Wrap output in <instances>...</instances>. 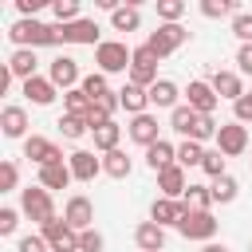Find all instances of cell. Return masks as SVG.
<instances>
[{
  "mask_svg": "<svg viewBox=\"0 0 252 252\" xmlns=\"http://www.w3.org/2000/svg\"><path fill=\"white\" fill-rule=\"evenodd\" d=\"M8 39L16 47H55L59 43V24H43V20H16L8 28Z\"/></svg>",
  "mask_w": 252,
  "mask_h": 252,
  "instance_id": "obj_1",
  "label": "cell"
},
{
  "mask_svg": "<svg viewBox=\"0 0 252 252\" xmlns=\"http://www.w3.org/2000/svg\"><path fill=\"white\" fill-rule=\"evenodd\" d=\"M20 213L32 220V224H47V220H55V201H51V193L35 181V185H24L20 189Z\"/></svg>",
  "mask_w": 252,
  "mask_h": 252,
  "instance_id": "obj_2",
  "label": "cell"
},
{
  "mask_svg": "<svg viewBox=\"0 0 252 252\" xmlns=\"http://www.w3.org/2000/svg\"><path fill=\"white\" fill-rule=\"evenodd\" d=\"M130 59H134V47H126V39H102L94 47V63L102 75H130Z\"/></svg>",
  "mask_w": 252,
  "mask_h": 252,
  "instance_id": "obj_3",
  "label": "cell"
},
{
  "mask_svg": "<svg viewBox=\"0 0 252 252\" xmlns=\"http://www.w3.org/2000/svg\"><path fill=\"white\" fill-rule=\"evenodd\" d=\"M181 43H189V28H185V24H158V32H150V39H146V47H150L158 59L173 55Z\"/></svg>",
  "mask_w": 252,
  "mask_h": 252,
  "instance_id": "obj_4",
  "label": "cell"
},
{
  "mask_svg": "<svg viewBox=\"0 0 252 252\" xmlns=\"http://www.w3.org/2000/svg\"><path fill=\"white\" fill-rule=\"evenodd\" d=\"M217 228H220V220L213 213H197V209H185V217L177 220V232L185 240H201V244H209L217 236Z\"/></svg>",
  "mask_w": 252,
  "mask_h": 252,
  "instance_id": "obj_5",
  "label": "cell"
},
{
  "mask_svg": "<svg viewBox=\"0 0 252 252\" xmlns=\"http://www.w3.org/2000/svg\"><path fill=\"white\" fill-rule=\"evenodd\" d=\"M161 75H158V55L142 43V47H134V59H130V75H126V83H138V87H154Z\"/></svg>",
  "mask_w": 252,
  "mask_h": 252,
  "instance_id": "obj_6",
  "label": "cell"
},
{
  "mask_svg": "<svg viewBox=\"0 0 252 252\" xmlns=\"http://www.w3.org/2000/svg\"><path fill=\"white\" fill-rule=\"evenodd\" d=\"M59 43H71V47H98V43H102V32H98L94 20L59 24Z\"/></svg>",
  "mask_w": 252,
  "mask_h": 252,
  "instance_id": "obj_7",
  "label": "cell"
},
{
  "mask_svg": "<svg viewBox=\"0 0 252 252\" xmlns=\"http://www.w3.org/2000/svg\"><path fill=\"white\" fill-rule=\"evenodd\" d=\"M47 79L67 94V91H75L79 83H83V71H79V59L75 55H55L51 63H47Z\"/></svg>",
  "mask_w": 252,
  "mask_h": 252,
  "instance_id": "obj_8",
  "label": "cell"
},
{
  "mask_svg": "<svg viewBox=\"0 0 252 252\" xmlns=\"http://www.w3.org/2000/svg\"><path fill=\"white\" fill-rule=\"evenodd\" d=\"M39 236L47 240V248H51V252H79V232H75L63 217L47 220V224L39 228Z\"/></svg>",
  "mask_w": 252,
  "mask_h": 252,
  "instance_id": "obj_9",
  "label": "cell"
},
{
  "mask_svg": "<svg viewBox=\"0 0 252 252\" xmlns=\"http://www.w3.org/2000/svg\"><path fill=\"white\" fill-rule=\"evenodd\" d=\"M63 220H67L75 232H87V228H94V205H91V197H83V193H71V197H67V205H63Z\"/></svg>",
  "mask_w": 252,
  "mask_h": 252,
  "instance_id": "obj_10",
  "label": "cell"
},
{
  "mask_svg": "<svg viewBox=\"0 0 252 252\" xmlns=\"http://www.w3.org/2000/svg\"><path fill=\"white\" fill-rule=\"evenodd\" d=\"M126 138L130 142H138L142 150H150L154 142H161V126H158V114H134L130 118V126H126Z\"/></svg>",
  "mask_w": 252,
  "mask_h": 252,
  "instance_id": "obj_11",
  "label": "cell"
},
{
  "mask_svg": "<svg viewBox=\"0 0 252 252\" xmlns=\"http://www.w3.org/2000/svg\"><path fill=\"white\" fill-rule=\"evenodd\" d=\"M217 150H220L224 158H240V154L248 150V126H240V122H220V130H217Z\"/></svg>",
  "mask_w": 252,
  "mask_h": 252,
  "instance_id": "obj_12",
  "label": "cell"
},
{
  "mask_svg": "<svg viewBox=\"0 0 252 252\" xmlns=\"http://www.w3.org/2000/svg\"><path fill=\"white\" fill-rule=\"evenodd\" d=\"M24 158H28V161H35V165L43 169V165H55V161H63V150H59L51 138H43V134H32V138H24Z\"/></svg>",
  "mask_w": 252,
  "mask_h": 252,
  "instance_id": "obj_13",
  "label": "cell"
},
{
  "mask_svg": "<svg viewBox=\"0 0 252 252\" xmlns=\"http://www.w3.org/2000/svg\"><path fill=\"white\" fill-rule=\"evenodd\" d=\"M217 91L209 87V79H189V87H185V106H193L197 114H213L217 110Z\"/></svg>",
  "mask_w": 252,
  "mask_h": 252,
  "instance_id": "obj_14",
  "label": "cell"
},
{
  "mask_svg": "<svg viewBox=\"0 0 252 252\" xmlns=\"http://www.w3.org/2000/svg\"><path fill=\"white\" fill-rule=\"evenodd\" d=\"M20 94H24L32 106H51V102H55V94H59V87H55L47 75H35V79L20 83Z\"/></svg>",
  "mask_w": 252,
  "mask_h": 252,
  "instance_id": "obj_15",
  "label": "cell"
},
{
  "mask_svg": "<svg viewBox=\"0 0 252 252\" xmlns=\"http://www.w3.org/2000/svg\"><path fill=\"white\" fill-rule=\"evenodd\" d=\"M0 134H4V138H20V142L32 138V134H28V110H24L20 102H8V106L0 110Z\"/></svg>",
  "mask_w": 252,
  "mask_h": 252,
  "instance_id": "obj_16",
  "label": "cell"
},
{
  "mask_svg": "<svg viewBox=\"0 0 252 252\" xmlns=\"http://www.w3.org/2000/svg\"><path fill=\"white\" fill-rule=\"evenodd\" d=\"M8 71H12V79H20V83L35 79V75H39V55H35L32 47H16V51L8 55Z\"/></svg>",
  "mask_w": 252,
  "mask_h": 252,
  "instance_id": "obj_17",
  "label": "cell"
},
{
  "mask_svg": "<svg viewBox=\"0 0 252 252\" xmlns=\"http://www.w3.org/2000/svg\"><path fill=\"white\" fill-rule=\"evenodd\" d=\"M209 87L217 91V98L236 102V98L244 94V75H240V71H213V75H209Z\"/></svg>",
  "mask_w": 252,
  "mask_h": 252,
  "instance_id": "obj_18",
  "label": "cell"
},
{
  "mask_svg": "<svg viewBox=\"0 0 252 252\" xmlns=\"http://www.w3.org/2000/svg\"><path fill=\"white\" fill-rule=\"evenodd\" d=\"M67 165L75 173V181H94L102 173V158H94V150H75L67 154Z\"/></svg>",
  "mask_w": 252,
  "mask_h": 252,
  "instance_id": "obj_19",
  "label": "cell"
},
{
  "mask_svg": "<svg viewBox=\"0 0 252 252\" xmlns=\"http://www.w3.org/2000/svg\"><path fill=\"white\" fill-rule=\"evenodd\" d=\"M185 217V201H169V197H158L150 205V220L161 224V228H177V220Z\"/></svg>",
  "mask_w": 252,
  "mask_h": 252,
  "instance_id": "obj_20",
  "label": "cell"
},
{
  "mask_svg": "<svg viewBox=\"0 0 252 252\" xmlns=\"http://www.w3.org/2000/svg\"><path fill=\"white\" fill-rule=\"evenodd\" d=\"M181 94H185V91H181L173 79H158V83L150 87V106H158V110H177V106H181V102H177Z\"/></svg>",
  "mask_w": 252,
  "mask_h": 252,
  "instance_id": "obj_21",
  "label": "cell"
},
{
  "mask_svg": "<svg viewBox=\"0 0 252 252\" xmlns=\"http://www.w3.org/2000/svg\"><path fill=\"white\" fill-rule=\"evenodd\" d=\"M118 102H122V110L134 118V114H146L150 110V91L146 87H138V83H122L118 87Z\"/></svg>",
  "mask_w": 252,
  "mask_h": 252,
  "instance_id": "obj_22",
  "label": "cell"
},
{
  "mask_svg": "<svg viewBox=\"0 0 252 252\" xmlns=\"http://www.w3.org/2000/svg\"><path fill=\"white\" fill-rule=\"evenodd\" d=\"M158 189H161V197H169V201H181V197H185V189H189V177H185V169H181V165H169V169H161V173H158Z\"/></svg>",
  "mask_w": 252,
  "mask_h": 252,
  "instance_id": "obj_23",
  "label": "cell"
},
{
  "mask_svg": "<svg viewBox=\"0 0 252 252\" xmlns=\"http://www.w3.org/2000/svg\"><path fill=\"white\" fill-rule=\"evenodd\" d=\"M134 244H138V252H165V228L154 220H142L134 228Z\"/></svg>",
  "mask_w": 252,
  "mask_h": 252,
  "instance_id": "obj_24",
  "label": "cell"
},
{
  "mask_svg": "<svg viewBox=\"0 0 252 252\" xmlns=\"http://www.w3.org/2000/svg\"><path fill=\"white\" fill-rule=\"evenodd\" d=\"M197 126H201V114H197L193 106H185V102H181L177 110H169V130H177L181 138H189V142H193V138H197Z\"/></svg>",
  "mask_w": 252,
  "mask_h": 252,
  "instance_id": "obj_25",
  "label": "cell"
},
{
  "mask_svg": "<svg viewBox=\"0 0 252 252\" xmlns=\"http://www.w3.org/2000/svg\"><path fill=\"white\" fill-rule=\"evenodd\" d=\"M146 165L154 169V173H161V169H169V165H177V146L173 142H154L150 150H146Z\"/></svg>",
  "mask_w": 252,
  "mask_h": 252,
  "instance_id": "obj_26",
  "label": "cell"
},
{
  "mask_svg": "<svg viewBox=\"0 0 252 252\" xmlns=\"http://www.w3.org/2000/svg\"><path fill=\"white\" fill-rule=\"evenodd\" d=\"M71 181H75V173H71V165H67V161H55V165H43V169H39V185H43L47 193L67 189Z\"/></svg>",
  "mask_w": 252,
  "mask_h": 252,
  "instance_id": "obj_27",
  "label": "cell"
},
{
  "mask_svg": "<svg viewBox=\"0 0 252 252\" xmlns=\"http://www.w3.org/2000/svg\"><path fill=\"white\" fill-rule=\"evenodd\" d=\"M110 28L114 32H138L142 28V8L138 4H118L110 12Z\"/></svg>",
  "mask_w": 252,
  "mask_h": 252,
  "instance_id": "obj_28",
  "label": "cell"
},
{
  "mask_svg": "<svg viewBox=\"0 0 252 252\" xmlns=\"http://www.w3.org/2000/svg\"><path fill=\"white\" fill-rule=\"evenodd\" d=\"M91 138H94V150H98V154H110V150H118V142H122V126L110 118V122L94 126V130H91Z\"/></svg>",
  "mask_w": 252,
  "mask_h": 252,
  "instance_id": "obj_29",
  "label": "cell"
},
{
  "mask_svg": "<svg viewBox=\"0 0 252 252\" xmlns=\"http://www.w3.org/2000/svg\"><path fill=\"white\" fill-rule=\"evenodd\" d=\"M130 169H134V161H130L126 150H110V154H102V173H106V177L122 181V177H130Z\"/></svg>",
  "mask_w": 252,
  "mask_h": 252,
  "instance_id": "obj_30",
  "label": "cell"
},
{
  "mask_svg": "<svg viewBox=\"0 0 252 252\" xmlns=\"http://www.w3.org/2000/svg\"><path fill=\"white\" fill-rule=\"evenodd\" d=\"M209 189H213V205H232V201L240 197V181H236L232 173H224V177L209 181Z\"/></svg>",
  "mask_w": 252,
  "mask_h": 252,
  "instance_id": "obj_31",
  "label": "cell"
},
{
  "mask_svg": "<svg viewBox=\"0 0 252 252\" xmlns=\"http://www.w3.org/2000/svg\"><path fill=\"white\" fill-rule=\"evenodd\" d=\"M181 201H185V209H197V213H213V189H209V185H189Z\"/></svg>",
  "mask_w": 252,
  "mask_h": 252,
  "instance_id": "obj_32",
  "label": "cell"
},
{
  "mask_svg": "<svg viewBox=\"0 0 252 252\" xmlns=\"http://www.w3.org/2000/svg\"><path fill=\"white\" fill-rule=\"evenodd\" d=\"M236 12H240L236 0H201V16H205V20H224V16L232 20Z\"/></svg>",
  "mask_w": 252,
  "mask_h": 252,
  "instance_id": "obj_33",
  "label": "cell"
},
{
  "mask_svg": "<svg viewBox=\"0 0 252 252\" xmlns=\"http://www.w3.org/2000/svg\"><path fill=\"white\" fill-rule=\"evenodd\" d=\"M79 87H83V94H87L91 102H98V98H106V94H110V83H106V75H102V71L83 75V83H79Z\"/></svg>",
  "mask_w": 252,
  "mask_h": 252,
  "instance_id": "obj_34",
  "label": "cell"
},
{
  "mask_svg": "<svg viewBox=\"0 0 252 252\" xmlns=\"http://www.w3.org/2000/svg\"><path fill=\"white\" fill-rule=\"evenodd\" d=\"M59 134L67 138V142H79L83 134H91V126H87V118H79V114H59Z\"/></svg>",
  "mask_w": 252,
  "mask_h": 252,
  "instance_id": "obj_35",
  "label": "cell"
},
{
  "mask_svg": "<svg viewBox=\"0 0 252 252\" xmlns=\"http://www.w3.org/2000/svg\"><path fill=\"white\" fill-rule=\"evenodd\" d=\"M91 106H94V102L83 94V87H75V91H67V94H63V114H79V118H87V114H91Z\"/></svg>",
  "mask_w": 252,
  "mask_h": 252,
  "instance_id": "obj_36",
  "label": "cell"
},
{
  "mask_svg": "<svg viewBox=\"0 0 252 252\" xmlns=\"http://www.w3.org/2000/svg\"><path fill=\"white\" fill-rule=\"evenodd\" d=\"M201 161H205V146L185 138V142L177 146V165H181V169H193V165H201Z\"/></svg>",
  "mask_w": 252,
  "mask_h": 252,
  "instance_id": "obj_37",
  "label": "cell"
},
{
  "mask_svg": "<svg viewBox=\"0 0 252 252\" xmlns=\"http://www.w3.org/2000/svg\"><path fill=\"white\" fill-rule=\"evenodd\" d=\"M51 16H55V24H75V20H83V16H79V0H51Z\"/></svg>",
  "mask_w": 252,
  "mask_h": 252,
  "instance_id": "obj_38",
  "label": "cell"
},
{
  "mask_svg": "<svg viewBox=\"0 0 252 252\" xmlns=\"http://www.w3.org/2000/svg\"><path fill=\"white\" fill-rule=\"evenodd\" d=\"M185 16V0H158V20L161 24H181Z\"/></svg>",
  "mask_w": 252,
  "mask_h": 252,
  "instance_id": "obj_39",
  "label": "cell"
},
{
  "mask_svg": "<svg viewBox=\"0 0 252 252\" xmlns=\"http://www.w3.org/2000/svg\"><path fill=\"white\" fill-rule=\"evenodd\" d=\"M201 169H205L213 181H217V177H224V173H228V169H224V154H220V150H205V161H201Z\"/></svg>",
  "mask_w": 252,
  "mask_h": 252,
  "instance_id": "obj_40",
  "label": "cell"
},
{
  "mask_svg": "<svg viewBox=\"0 0 252 252\" xmlns=\"http://www.w3.org/2000/svg\"><path fill=\"white\" fill-rule=\"evenodd\" d=\"M102 248H106V236H102L98 228L79 232V252H102Z\"/></svg>",
  "mask_w": 252,
  "mask_h": 252,
  "instance_id": "obj_41",
  "label": "cell"
},
{
  "mask_svg": "<svg viewBox=\"0 0 252 252\" xmlns=\"http://www.w3.org/2000/svg\"><path fill=\"white\" fill-rule=\"evenodd\" d=\"M232 35L240 43H252V12H236L232 16Z\"/></svg>",
  "mask_w": 252,
  "mask_h": 252,
  "instance_id": "obj_42",
  "label": "cell"
},
{
  "mask_svg": "<svg viewBox=\"0 0 252 252\" xmlns=\"http://www.w3.org/2000/svg\"><path fill=\"white\" fill-rule=\"evenodd\" d=\"M232 122H240V126L252 122V91H244V94L232 102Z\"/></svg>",
  "mask_w": 252,
  "mask_h": 252,
  "instance_id": "obj_43",
  "label": "cell"
},
{
  "mask_svg": "<svg viewBox=\"0 0 252 252\" xmlns=\"http://www.w3.org/2000/svg\"><path fill=\"white\" fill-rule=\"evenodd\" d=\"M0 185H4V193L20 189V165H16V161H4V165H0Z\"/></svg>",
  "mask_w": 252,
  "mask_h": 252,
  "instance_id": "obj_44",
  "label": "cell"
},
{
  "mask_svg": "<svg viewBox=\"0 0 252 252\" xmlns=\"http://www.w3.org/2000/svg\"><path fill=\"white\" fill-rule=\"evenodd\" d=\"M20 217H24L20 209L4 205V209H0V236H12V232H16V224H20Z\"/></svg>",
  "mask_w": 252,
  "mask_h": 252,
  "instance_id": "obj_45",
  "label": "cell"
},
{
  "mask_svg": "<svg viewBox=\"0 0 252 252\" xmlns=\"http://www.w3.org/2000/svg\"><path fill=\"white\" fill-rule=\"evenodd\" d=\"M16 252H51V248H47V240L39 232H28V236L16 240Z\"/></svg>",
  "mask_w": 252,
  "mask_h": 252,
  "instance_id": "obj_46",
  "label": "cell"
},
{
  "mask_svg": "<svg viewBox=\"0 0 252 252\" xmlns=\"http://www.w3.org/2000/svg\"><path fill=\"white\" fill-rule=\"evenodd\" d=\"M236 71H240V75H252V43H240V51H236Z\"/></svg>",
  "mask_w": 252,
  "mask_h": 252,
  "instance_id": "obj_47",
  "label": "cell"
},
{
  "mask_svg": "<svg viewBox=\"0 0 252 252\" xmlns=\"http://www.w3.org/2000/svg\"><path fill=\"white\" fill-rule=\"evenodd\" d=\"M201 252H228V244H217V240H209V244H205Z\"/></svg>",
  "mask_w": 252,
  "mask_h": 252,
  "instance_id": "obj_48",
  "label": "cell"
}]
</instances>
